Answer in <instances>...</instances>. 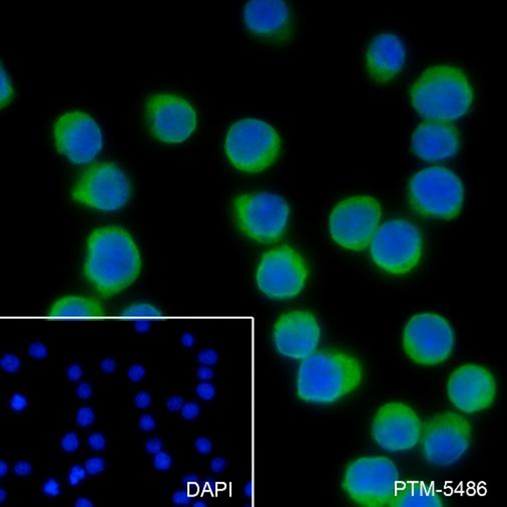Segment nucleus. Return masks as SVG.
Masks as SVG:
<instances>
[{"mask_svg": "<svg viewBox=\"0 0 507 507\" xmlns=\"http://www.w3.org/2000/svg\"><path fill=\"white\" fill-rule=\"evenodd\" d=\"M321 338V329L315 316L295 310L283 314L273 330L277 351L284 357L303 360L313 354Z\"/></svg>", "mask_w": 507, "mask_h": 507, "instance_id": "obj_18", "label": "nucleus"}, {"mask_svg": "<svg viewBox=\"0 0 507 507\" xmlns=\"http://www.w3.org/2000/svg\"><path fill=\"white\" fill-rule=\"evenodd\" d=\"M184 399L183 397L181 396H178V395H175V396H171L167 402H166V406L167 408L172 411V412H176V411H179L182 409V407L184 406Z\"/></svg>", "mask_w": 507, "mask_h": 507, "instance_id": "obj_46", "label": "nucleus"}, {"mask_svg": "<svg viewBox=\"0 0 507 507\" xmlns=\"http://www.w3.org/2000/svg\"><path fill=\"white\" fill-rule=\"evenodd\" d=\"M13 472L16 476H28L32 472V466L27 461H18L13 466Z\"/></svg>", "mask_w": 507, "mask_h": 507, "instance_id": "obj_39", "label": "nucleus"}, {"mask_svg": "<svg viewBox=\"0 0 507 507\" xmlns=\"http://www.w3.org/2000/svg\"><path fill=\"white\" fill-rule=\"evenodd\" d=\"M83 375H84V371L79 364H72L66 370V376L72 382H76V381L81 380Z\"/></svg>", "mask_w": 507, "mask_h": 507, "instance_id": "obj_47", "label": "nucleus"}, {"mask_svg": "<svg viewBox=\"0 0 507 507\" xmlns=\"http://www.w3.org/2000/svg\"><path fill=\"white\" fill-rule=\"evenodd\" d=\"M163 449V441L158 437L149 438L145 442V450L147 453L155 455Z\"/></svg>", "mask_w": 507, "mask_h": 507, "instance_id": "obj_42", "label": "nucleus"}, {"mask_svg": "<svg viewBox=\"0 0 507 507\" xmlns=\"http://www.w3.org/2000/svg\"><path fill=\"white\" fill-rule=\"evenodd\" d=\"M173 502L176 505H180V506L187 505L189 502V497L183 490H178L173 495Z\"/></svg>", "mask_w": 507, "mask_h": 507, "instance_id": "obj_49", "label": "nucleus"}, {"mask_svg": "<svg viewBox=\"0 0 507 507\" xmlns=\"http://www.w3.org/2000/svg\"><path fill=\"white\" fill-rule=\"evenodd\" d=\"M76 395L81 400H88L92 397V387L89 382H82L76 387Z\"/></svg>", "mask_w": 507, "mask_h": 507, "instance_id": "obj_45", "label": "nucleus"}, {"mask_svg": "<svg viewBox=\"0 0 507 507\" xmlns=\"http://www.w3.org/2000/svg\"><path fill=\"white\" fill-rule=\"evenodd\" d=\"M13 97L12 83L1 65V107L6 106Z\"/></svg>", "mask_w": 507, "mask_h": 507, "instance_id": "obj_25", "label": "nucleus"}, {"mask_svg": "<svg viewBox=\"0 0 507 507\" xmlns=\"http://www.w3.org/2000/svg\"><path fill=\"white\" fill-rule=\"evenodd\" d=\"M233 220L240 231L259 243H275L285 233L290 206L281 196L270 191L239 194L232 202Z\"/></svg>", "mask_w": 507, "mask_h": 507, "instance_id": "obj_7", "label": "nucleus"}, {"mask_svg": "<svg viewBox=\"0 0 507 507\" xmlns=\"http://www.w3.org/2000/svg\"><path fill=\"white\" fill-rule=\"evenodd\" d=\"M173 464L172 457L169 453L161 451L154 455L153 458V466L155 469L160 471H168Z\"/></svg>", "mask_w": 507, "mask_h": 507, "instance_id": "obj_34", "label": "nucleus"}, {"mask_svg": "<svg viewBox=\"0 0 507 507\" xmlns=\"http://www.w3.org/2000/svg\"><path fill=\"white\" fill-rule=\"evenodd\" d=\"M132 186L125 172L113 163H96L85 170L71 189L74 202L102 212L124 208Z\"/></svg>", "mask_w": 507, "mask_h": 507, "instance_id": "obj_10", "label": "nucleus"}, {"mask_svg": "<svg viewBox=\"0 0 507 507\" xmlns=\"http://www.w3.org/2000/svg\"><path fill=\"white\" fill-rule=\"evenodd\" d=\"M472 442L468 420L452 411L435 415L424 427L422 450L425 460L446 467L460 460Z\"/></svg>", "mask_w": 507, "mask_h": 507, "instance_id": "obj_13", "label": "nucleus"}, {"mask_svg": "<svg viewBox=\"0 0 507 507\" xmlns=\"http://www.w3.org/2000/svg\"><path fill=\"white\" fill-rule=\"evenodd\" d=\"M282 139L276 129L258 119H243L229 129L225 150L239 171L258 174L270 168L279 157Z\"/></svg>", "mask_w": 507, "mask_h": 507, "instance_id": "obj_5", "label": "nucleus"}, {"mask_svg": "<svg viewBox=\"0 0 507 507\" xmlns=\"http://www.w3.org/2000/svg\"><path fill=\"white\" fill-rule=\"evenodd\" d=\"M135 328H136V330L138 332H139V333H145V332H147L150 329V321L149 320H145V319L137 320L136 325H135Z\"/></svg>", "mask_w": 507, "mask_h": 507, "instance_id": "obj_52", "label": "nucleus"}, {"mask_svg": "<svg viewBox=\"0 0 507 507\" xmlns=\"http://www.w3.org/2000/svg\"><path fill=\"white\" fill-rule=\"evenodd\" d=\"M197 377L202 381H209L214 377V372L212 369L204 366L197 371Z\"/></svg>", "mask_w": 507, "mask_h": 507, "instance_id": "obj_51", "label": "nucleus"}, {"mask_svg": "<svg viewBox=\"0 0 507 507\" xmlns=\"http://www.w3.org/2000/svg\"><path fill=\"white\" fill-rule=\"evenodd\" d=\"M199 361L204 366H211L218 361V355L212 350H205L200 353Z\"/></svg>", "mask_w": 507, "mask_h": 507, "instance_id": "obj_41", "label": "nucleus"}, {"mask_svg": "<svg viewBox=\"0 0 507 507\" xmlns=\"http://www.w3.org/2000/svg\"><path fill=\"white\" fill-rule=\"evenodd\" d=\"M76 423L79 426L86 428L90 427L95 421V414L94 411L89 406H84L81 407L77 412H76Z\"/></svg>", "mask_w": 507, "mask_h": 507, "instance_id": "obj_28", "label": "nucleus"}, {"mask_svg": "<svg viewBox=\"0 0 507 507\" xmlns=\"http://www.w3.org/2000/svg\"><path fill=\"white\" fill-rule=\"evenodd\" d=\"M455 336L449 322L440 315L423 313L413 316L403 331V348L418 365L436 366L452 354Z\"/></svg>", "mask_w": 507, "mask_h": 507, "instance_id": "obj_11", "label": "nucleus"}, {"mask_svg": "<svg viewBox=\"0 0 507 507\" xmlns=\"http://www.w3.org/2000/svg\"><path fill=\"white\" fill-rule=\"evenodd\" d=\"M184 342L186 345H190L192 343V338L189 335H185L184 337Z\"/></svg>", "mask_w": 507, "mask_h": 507, "instance_id": "obj_56", "label": "nucleus"}, {"mask_svg": "<svg viewBox=\"0 0 507 507\" xmlns=\"http://www.w3.org/2000/svg\"><path fill=\"white\" fill-rule=\"evenodd\" d=\"M382 217L380 203L370 196H354L338 203L329 218L333 241L350 251L370 245Z\"/></svg>", "mask_w": 507, "mask_h": 507, "instance_id": "obj_9", "label": "nucleus"}, {"mask_svg": "<svg viewBox=\"0 0 507 507\" xmlns=\"http://www.w3.org/2000/svg\"><path fill=\"white\" fill-rule=\"evenodd\" d=\"M362 379V365L354 355L338 350L318 351L300 364L297 395L307 403L332 404L354 392Z\"/></svg>", "mask_w": 507, "mask_h": 507, "instance_id": "obj_2", "label": "nucleus"}, {"mask_svg": "<svg viewBox=\"0 0 507 507\" xmlns=\"http://www.w3.org/2000/svg\"><path fill=\"white\" fill-rule=\"evenodd\" d=\"M308 266L302 255L283 245L264 254L256 273L259 290L274 300H288L303 291Z\"/></svg>", "mask_w": 507, "mask_h": 507, "instance_id": "obj_12", "label": "nucleus"}, {"mask_svg": "<svg viewBox=\"0 0 507 507\" xmlns=\"http://www.w3.org/2000/svg\"><path fill=\"white\" fill-rule=\"evenodd\" d=\"M86 470L90 475H97L105 469V460L98 456L89 458L85 463Z\"/></svg>", "mask_w": 507, "mask_h": 507, "instance_id": "obj_30", "label": "nucleus"}, {"mask_svg": "<svg viewBox=\"0 0 507 507\" xmlns=\"http://www.w3.org/2000/svg\"><path fill=\"white\" fill-rule=\"evenodd\" d=\"M447 394L457 409L472 414L491 406L496 396V382L488 369L465 364L450 375Z\"/></svg>", "mask_w": 507, "mask_h": 507, "instance_id": "obj_17", "label": "nucleus"}, {"mask_svg": "<svg viewBox=\"0 0 507 507\" xmlns=\"http://www.w3.org/2000/svg\"><path fill=\"white\" fill-rule=\"evenodd\" d=\"M7 496H8L7 491H6L4 488H1V489H0V502H1L2 504H3L4 502H6V500H7Z\"/></svg>", "mask_w": 507, "mask_h": 507, "instance_id": "obj_55", "label": "nucleus"}, {"mask_svg": "<svg viewBox=\"0 0 507 507\" xmlns=\"http://www.w3.org/2000/svg\"><path fill=\"white\" fill-rule=\"evenodd\" d=\"M87 470L86 467L80 465V464H74L68 472L67 475V483L71 487H76L79 486L86 478H87Z\"/></svg>", "mask_w": 507, "mask_h": 507, "instance_id": "obj_26", "label": "nucleus"}, {"mask_svg": "<svg viewBox=\"0 0 507 507\" xmlns=\"http://www.w3.org/2000/svg\"><path fill=\"white\" fill-rule=\"evenodd\" d=\"M100 369L106 374H112L116 370V362L113 359L105 358L100 362Z\"/></svg>", "mask_w": 507, "mask_h": 507, "instance_id": "obj_50", "label": "nucleus"}, {"mask_svg": "<svg viewBox=\"0 0 507 507\" xmlns=\"http://www.w3.org/2000/svg\"><path fill=\"white\" fill-rule=\"evenodd\" d=\"M88 444L94 451H101L106 447V439L100 432H93L88 438Z\"/></svg>", "mask_w": 507, "mask_h": 507, "instance_id": "obj_35", "label": "nucleus"}, {"mask_svg": "<svg viewBox=\"0 0 507 507\" xmlns=\"http://www.w3.org/2000/svg\"><path fill=\"white\" fill-rule=\"evenodd\" d=\"M144 376L145 369L141 365H133L128 370V377L134 383H138Z\"/></svg>", "mask_w": 507, "mask_h": 507, "instance_id": "obj_43", "label": "nucleus"}, {"mask_svg": "<svg viewBox=\"0 0 507 507\" xmlns=\"http://www.w3.org/2000/svg\"><path fill=\"white\" fill-rule=\"evenodd\" d=\"M84 273L103 299L132 286L141 270L138 246L128 230L106 226L92 231L88 239Z\"/></svg>", "mask_w": 507, "mask_h": 507, "instance_id": "obj_1", "label": "nucleus"}, {"mask_svg": "<svg viewBox=\"0 0 507 507\" xmlns=\"http://www.w3.org/2000/svg\"><path fill=\"white\" fill-rule=\"evenodd\" d=\"M196 450L203 455L210 454L213 450V443L207 437H199L194 442Z\"/></svg>", "mask_w": 507, "mask_h": 507, "instance_id": "obj_38", "label": "nucleus"}, {"mask_svg": "<svg viewBox=\"0 0 507 507\" xmlns=\"http://www.w3.org/2000/svg\"><path fill=\"white\" fill-rule=\"evenodd\" d=\"M460 141V133L452 123L426 120L416 128L411 148L419 159L436 163L456 155Z\"/></svg>", "mask_w": 507, "mask_h": 507, "instance_id": "obj_20", "label": "nucleus"}, {"mask_svg": "<svg viewBox=\"0 0 507 507\" xmlns=\"http://www.w3.org/2000/svg\"><path fill=\"white\" fill-rule=\"evenodd\" d=\"M121 315L128 318H138V320H149L155 317H160L162 314L157 307L148 303H136L125 308L122 311Z\"/></svg>", "mask_w": 507, "mask_h": 507, "instance_id": "obj_24", "label": "nucleus"}, {"mask_svg": "<svg viewBox=\"0 0 507 507\" xmlns=\"http://www.w3.org/2000/svg\"><path fill=\"white\" fill-rule=\"evenodd\" d=\"M391 507H442L443 500L432 488L419 482L409 483L398 489Z\"/></svg>", "mask_w": 507, "mask_h": 507, "instance_id": "obj_23", "label": "nucleus"}, {"mask_svg": "<svg viewBox=\"0 0 507 507\" xmlns=\"http://www.w3.org/2000/svg\"><path fill=\"white\" fill-rule=\"evenodd\" d=\"M423 253V237L409 221L402 219L383 223L370 243L374 264L390 275H405L414 270Z\"/></svg>", "mask_w": 507, "mask_h": 507, "instance_id": "obj_8", "label": "nucleus"}, {"mask_svg": "<svg viewBox=\"0 0 507 507\" xmlns=\"http://www.w3.org/2000/svg\"><path fill=\"white\" fill-rule=\"evenodd\" d=\"M407 194L415 212L431 219H455L464 202L460 179L444 167H430L417 172L409 181Z\"/></svg>", "mask_w": 507, "mask_h": 507, "instance_id": "obj_4", "label": "nucleus"}, {"mask_svg": "<svg viewBox=\"0 0 507 507\" xmlns=\"http://www.w3.org/2000/svg\"><path fill=\"white\" fill-rule=\"evenodd\" d=\"M21 366L20 359L13 354H6L0 360V367L7 373H15Z\"/></svg>", "mask_w": 507, "mask_h": 507, "instance_id": "obj_29", "label": "nucleus"}, {"mask_svg": "<svg viewBox=\"0 0 507 507\" xmlns=\"http://www.w3.org/2000/svg\"><path fill=\"white\" fill-rule=\"evenodd\" d=\"M201 412L200 405L196 402H186L181 409V415L185 420H194Z\"/></svg>", "mask_w": 507, "mask_h": 507, "instance_id": "obj_36", "label": "nucleus"}, {"mask_svg": "<svg viewBox=\"0 0 507 507\" xmlns=\"http://www.w3.org/2000/svg\"><path fill=\"white\" fill-rule=\"evenodd\" d=\"M9 471V466L6 461H0V477H4Z\"/></svg>", "mask_w": 507, "mask_h": 507, "instance_id": "obj_54", "label": "nucleus"}, {"mask_svg": "<svg viewBox=\"0 0 507 507\" xmlns=\"http://www.w3.org/2000/svg\"><path fill=\"white\" fill-rule=\"evenodd\" d=\"M196 392L198 396L206 401L212 400L216 395V388L213 384L209 382H202L197 386Z\"/></svg>", "mask_w": 507, "mask_h": 507, "instance_id": "obj_32", "label": "nucleus"}, {"mask_svg": "<svg viewBox=\"0 0 507 507\" xmlns=\"http://www.w3.org/2000/svg\"><path fill=\"white\" fill-rule=\"evenodd\" d=\"M406 49L402 41L393 33L376 35L366 50V70L376 84L392 82L403 69Z\"/></svg>", "mask_w": 507, "mask_h": 507, "instance_id": "obj_21", "label": "nucleus"}, {"mask_svg": "<svg viewBox=\"0 0 507 507\" xmlns=\"http://www.w3.org/2000/svg\"><path fill=\"white\" fill-rule=\"evenodd\" d=\"M144 119L150 135L165 143H182L197 130L196 108L173 93H152L145 99Z\"/></svg>", "mask_w": 507, "mask_h": 507, "instance_id": "obj_14", "label": "nucleus"}, {"mask_svg": "<svg viewBox=\"0 0 507 507\" xmlns=\"http://www.w3.org/2000/svg\"><path fill=\"white\" fill-rule=\"evenodd\" d=\"M103 314V307L97 300L82 296L62 297L48 310L50 317H100Z\"/></svg>", "mask_w": 507, "mask_h": 507, "instance_id": "obj_22", "label": "nucleus"}, {"mask_svg": "<svg viewBox=\"0 0 507 507\" xmlns=\"http://www.w3.org/2000/svg\"><path fill=\"white\" fill-rule=\"evenodd\" d=\"M410 97L415 110L424 119L451 123L469 111L474 92L462 69L435 65L416 80Z\"/></svg>", "mask_w": 507, "mask_h": 507, "instance_id": "obj_3", "label": "nucleus"}, {"mask_svg": "<svg viewBox=\"0 0 507 507\" xmlns=\"http://www.w3.org/2000/svg\"><path fill=\"white\" fill-rule=\"evenodd\" d=\"M243 16L247 29L263 42L282 46L293 37V14L285 1H249L244 7Z\"/></svg>", "mask_w": 507, "mask_h": 507, "instance_id": "obj_19", "label": "nucleus"}, {"mask_svg": "<svg viewBox=\"0 0 507 507\" xmlns=\"http://www.w3.org/2000/svg\"><path fill=\"white\" fill-rule=\"evenodd\" d=\"M9 406H10L11 410H13L15 412H22L28 406L27 397L21 393H18V392L14 393L9 400Z\"/></svg>", "mask_w": 507, "mask_h": 507, "instance_id": "obj_33", "label": "nucleus"}, {"mask_svg": "<svg viewBox=\"0 0 507 507\" xmlns=\"http://www.w3.org/2000/svg\"><path fill=\"white\" fill-rule=\"evenodd\" d=\"M227 468V461L223 457H216L211 462V469L215 473H222Z\"/></svg>", "mask_w": 507, "mask_h": 507, "instance_id": "obj_48", "label": "nucleus"}, {"mask_svg": "<svg viewBox=\"0 0 507 507\" xmlns=\"http://www.w3.org/2000/svg\"><path fill=\"white\" fill-rule=\"evenodd\" d=\"M139 428L144 432H150L155 428V420L150 414L142 415L138 421Z\"/></svg>", "mask_w": 507, "mask_h": 507, "instance_id": "obj_44", "label": "nucleus"}, {"mask_svg": "<svg viewBox=\"0 0 507 507\" xmlns=\"http://www.w3.org/2000/svg\"><path fill=\"white\" fill-rule=\"evenodd\" d=\"M423 425L414 410L401 402L379 408L372 423V437L384 450L400 452L412 449L421 438Z\"/></svg>", "mask_w": 507, "mask_h": 507, "instance_id": "obj_16", "label": "nucleus"}, {"mask_svg": "<svg viewBox=\"0 0 507 507\" xmlns=\"http://www.w3.org/2000/svg\"><path fill=\"white\" fill-rule=\"evenodd\" d=\"M28 354L34 359H44L47 356V348L42 342H33L28 347Z\"/></svg>", "mask_w": 507, "mask_h": 507, "instance_id": "obj_37", "label": "nucleus"}, {"mask_svg": "<svg viewBox=\"0 0 507 507\" xmlns=\"http://www.w3.org/2000/svg\"><path fill=\"white\" fill-rule=\"evenodd\" d=\"M43 493L49 497H57L61 493L60 483L52 477H49L42 486Z\"/></svg>", "mask_w": 507, "mask_h": 507, "instance_id": "obj_31", "label": "nucleus"}, {"mask_svg": "<svg viewBox=\"0 0 507 507\" xmlns=\"http://www.w3.org/2000/svg\"><path fill=\"white\" fill-rule=\"evenodd\" d=\"M134 402L138 409H146L151 403V396L145 391H140L135 396Z\"/></svg>", "mask_w": 507, "mask_h": 507, "instance_id": "obj_40", "label": "nucleus"}, {"mask_svg": "<svg viewBox=\"0 0 507 507\" xmlns=\"http://www.w3.org/2000/svg\"><path fill=\"white\" fill-rule=\"evenodd\" d=\"M80 444L81 443L77 433L72 431L65 433L60 440L61 449L67 453H72L77 451V449L80 448Z\"/></svg>", "mask_w": 507, "mask_h": 507, "instance_id": "obj_27", "label": "nucleus"}, {"mask_svg": "<svg viewBox=\"0 0 507 507\" xmlns=\"http://www.w3.org/2000/svg\"><path fill=\"white\" fill-rule=\"evenodd\" d=\"M56 149L75 165L92 162L102 148V134L89 113L71 110L60 115L53 127Z\"/></svg>", "mask_w": 507, "mask_h": 507, "instance_id": "obj_15", "label": "nucleus"}, {"mask_svg": "<svg viewBox=\"0 0 507 507\" xmlns=\"http://www.w3.org/2000/svg\"><path fill=\"white\" fill-rule=\"evenodd\" d=\"M192 505L194 507H205L207 506V503H205V502H203V501H197V502H194Z\"/></svg>", "mask_w": 507, "mask_h": 507, "instance_id": "obj_57", "label": "nucleus"}, {"mask_svg": "<svg viewBox=\"0 0 507 507\" xmlns=\"http://www.w3.org/2000/svg\"><path fill=\"white\" fill-rule=\"evenodd\" d=\"M74 506L75 507H92L93 506V503L92 502L91 499H89L88 497H79L75 502H74Z\"/></svg>", "mask_w": 507, "mask_h": 507, "instance_id": "obj_53", "label": "nucleus"}, {"mask_svg": "<svg viewBox=\"0 0 507 507\" xmlns=\"http://www.w3.org/2000/svg\"><path fill=\"white\" fill-rule=\"evenodd\" d=\"M399 471L384 456L358 458L345 470L342 488L360 506H390L399 489Z\"/></svg>", "mask_w": 507, "mask_h": 507, "instance_id": "obj_6", "label": "nucleus"}]
</instances>
